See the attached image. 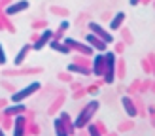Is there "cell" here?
<instances>
[{
	"label": "cell",
	"instance_id": "cell-1",
	"mask_svg": "<svg viewBox=\"0 0 155 136\" xmlns=\"http://www.w3.org/2000/svg\"><path fill=\"white\" fill-rule=\"evenodd\" d=\"M38 89H40V83H30V85H27L25 89H21L19 93H15V95L12 96V100H13L15 104H17V102H21L23 98H27L28 95H32L34 91H38Z\"/></svg>",
	"mask_w": 155,
	"mask_h": 136
},
{
	"label": "cell",
	"instance_id": "cell-2",
	"mask_svg": "<svg viewBox=\"0 0 155 136\" xmlns=\"http://www.w3.org/2000/svg\"><path fill=\"white\" fill-rule=\"evenodd\" d=\"M91 30H93V32H97V34L100 36V40H102V42H108V44H110V42H114L112 34H108V32H106V30H104L102 27H98V25H97V23H91Z\"/></svg>",
	"mask_w": 155,
	"mask_h": 136
},
{
	"label": "cell",
	"instance_id": "cell-3",
	"mask_svg": "<svg viewBox=\"0 0 155 136\" xmlns=\"http://www.w3.org/2000/svg\"><path fill=\"white\" fill-rule=\"evenodd\" d=\"M97 106H98L97 102H91V104L87 106V108H85V112H83V115H81L80 119H78V121H76V125H83L85 121H87V117L91 115V112H95V110H97Z\"/></svg>",
	"mask_w": 155,
	"mask_h": 136
},
{
	"label": "cell",
	"instance_id": "cell-4",
	"mask_svg": "<svg viewBox=\"0 0 155 136\" xmlns=\"http://www.w3.org/2000/svg\"><path fill=\"white\" fill-rule=\"evenodd\" d=\"M106 60H108V76H106V79H108V83H112L114 81V53H108L106 55Z\"/></svg>",
	"mask_w": 155,
	"mask_h": 136
},
{
	"label": "cell",
	"instance_id": "cell-5",
	"mask_svg": "<svg viewBox=\"0 0 155 136\" xmlns=\"http://www.w3.org/2000/svg\"><path fill=\"white\" fill-rule=\"evenodd\" d=\"M28 8V2L27 0H21V2H17V4H13V6H10L6 10V13L8 15H12V13H15V11H23V10H27Z\"/></svg>",
	"mask_w": 155,
	"mask_h": 136
},
{
	"label": "cell",
	"instance_id": "cell-6",
	"mask_svg": "<svg viewBox=\"0 0 155 136\" xmlns=\"http://www.w3.org/2000/svg\"><path fill=\"white\" fill-rule=\"evenodd\" d=\"M51 34H53V32H51V30H45V32L42 34V40H40V42H38V44L34 45V49H42V45H44L45 42H48V40H49V38H51Z\"/></svg>",
	"mask_w": 155,
	"mask_h": 136
},
{
	"label": "cell",
	"instance_id": "cell-7",
	"mask_svg": "<svg viewBox=\"0 0 155 136\" xmlns=\"http://www.w3.org/2000/svg\"><path fill=\"white\" fill-rule=\"evenodd\" d=\"M123 19H125V13H123V11H119V13L114 17V21L110 23V27H112V28H117V27L121 25V21H123Z\"/></svg>",
	"mask_w": 155,
	"mask_h": 136
},
{
	"label": "cell",
	"instance_id": "cell-8",
	"mask_svg": "<svg viewBox=\"0 0 155 136\" xmlns=\"http://www.w3.org/2000/svg\"><path fill=\"white\" fill-rule=\"evenodd\" d=\"M30 49V45H25V47L21 49V53H19V57H15V64H21L23 63V59H25V55H27V51Z\"/></svg>",
	"mask_w": 155,
	"mask_h": 136
},
{
	"label": "cell",
	"instance_id": "cell-9",
	"mask_svg": "<svg viewBox=\"0 0 155 136\" xmlns=\"http://www.w3.org/2000/svg\"><path fill=\"white\" fill-rule=\"evenodd\" d=\"M100 63H102V55H97V57H95V74H100V72H102Z\"/></svg>",
	"mask_w": 155,
	"mask_h": 136
},
{
	"label": "cell",
	"instance_id": "cell-10",
	"mask_svg": "<svg viewBox=\"0 0 155 136\" xmlns=\"http://www.w3.org/2000/svg\"><path fill=\"white\" fill-rule=\"evenodd\" d=\"M87 42H89L91 45H95V47H98V49H104V45H102V44H98V42L95 40V36H93V34H91V36H87Z\"/></svg>",
	"mask_w": 155,
	"mask_h": 136
},
{
	"label": "cell",
	"instance_id": "cell-11",
	"mask_svg": "<svg viewBox=\"0 0 155 136\" xmlns=\"http://www.w3.org/2000/svg\"><path fill=\"white\" fill-rule=\"evenodd\" d=\"M51 47L57 49V51H63V53H70V51H68V47H64V45H61V44H57V42H53Z\"/></svg>",
	"mask_w": 155,
	"mask_h": 136
},
{
	"label": "cell",
	"instance_id": "cell-12",
	"mask_svg": "<svg viewBox=\"0 0 155 136\" xmlns=\"http://www.w3.org/2000/svg\"><path fill=\"white\" fill-rule=\"evenodd\" d=\"M68 70H70V72H81V74H89L87 70H81V68H80V66H76V64H70V66H68Z\"/></svg>",
	"mask_w": 155,
	"mask_h": 136
},
{
	"label": "cell",
	"instance_id": "cell-13",
	"mask_svg": "<svg viewBox=\"0 0 155 136\" xmlns=\"http://www.w3.org/2000/svg\"><path fill=\"white\" fill-rule=\"evenodd\" d=\"M123 104L127 106V110H129V115H134V110H133V104H130L127 98H123Z\"/></svg>",
	"mask_w": 155,
	"mask_h": 136
},
{
	"label": "cell",
	"instance_id": "cell-14",
	"mask_svg": "<svg viewBox=\"0 0 155 136\" xmlns=\"http://www.w3.org/2000/svg\"><path fill=\"white\" fill-rule=\"evenodd\" d=\"M21 110H23V106L19 104V106H13V108H8L6 113H15V112H21Z\"/></svg>",
	"mask_w": 155,
	"mask_h": 136
},
{
	"label": "cell",
	"instance_id": "cell-15",
	"mask_svg": "<svg viewBox=\"0 0 155 136\" xmlns=\"http://www.w3.org/2000/svg\"><path fill=\"white\" fill-rule=\"evenodd\" d=\"M0 63H6V55H4V49H2V45H0Z\"/></svg>",
	"mask_w": 155,
	"mask_h": 136
},
{
	"label": "cell",
	"instance_id": "cell-16",
	"mask_svg": "<svg viewBox=\"0 0 155 136\" xmlns=\"http://www.w3.org/2000/svg\"><path fill=\"white\" fill-rule=\"evenodd\" d=\"M136 2H138V0H130V4H133V6H134V4H136Z\"/></svg>",
	"mask_w": 155,
	"mask_h": 136
},
{
	"label": "cell",
	"instance_id": "cell-17",
	"mask_svg": "<svg viewBox=\"0 0 155 136\" xmlns=\"http://www.w3.org/2000/svg\"><path fill=\"white\" fill-rule=\"evenodd\" d=\"M0 134H2V131H0Z\"/></svg>",
	"mask_w": 155,
	"mask_h": 136
}]
</instances>
